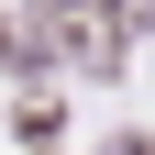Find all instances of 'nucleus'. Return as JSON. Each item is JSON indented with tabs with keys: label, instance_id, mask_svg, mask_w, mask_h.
Here are the masks:
<instances>
[{
	"label": "nucleus",
	"instance_id": "f03ea898",
	"mask_svg": "<svg viewBox=\"0 0 155 155\" xmlns=\"http://www.w3.org/2000/svg\"><path fill=\"white\" fill-rule=\"evenodd\" d=\"M0 55H22V33H11V11H0Z\"/></svg>",
	"mask_w": 155,
	"mask_h": 155
},
{
	"label": "nucleus",
	"instance_id": "f257e3e1",
	"mask_svg": "<svg viewBox=\"0 0 155 155\" xmlns=\"http://www.w3.org/2000/svg\"><path fill=\"white\" fill-rule=\"evenodd\" d=\"M100 11H111L122 33H144V22H155V0H100Z\"/></svg>",
	"mask_w": 155,
	"mask_h": 155
}]
</instances>
